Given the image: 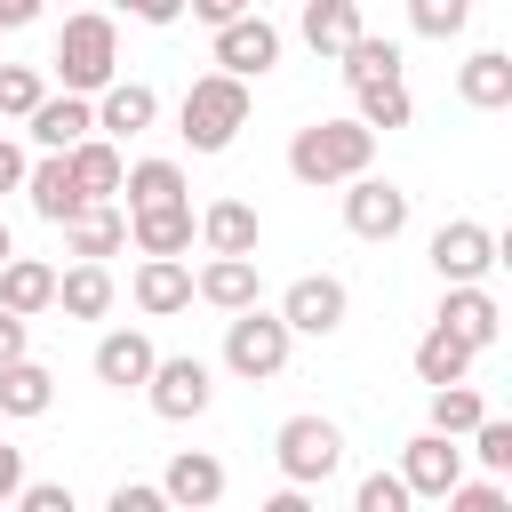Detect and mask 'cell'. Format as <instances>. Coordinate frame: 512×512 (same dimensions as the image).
Returning a JSON list of instances; mask_svg holds the SVG:
<instances>
[{"instance_id":"obj_44","label":"cell","mask_w":512,"mask_h":512,"mask_svg":"<svg viewBox=\"0 0 512 512\" xmlns=\"http://www.w3.org/2000/svg\"><path fill=\"white\" fill-rule=\"evenodd\" d=\"M184 8H192V16H200V24H208V32H216V24H224V16H240V8H256V0H184Z\"/></svg>"},{"instance_id":"obj_48","label":"cell","mask_w":512,"mask_h":512,"mask_svg":"<svg viewBox=\"0 0 512 512\" xmlns=\"http://www.w3.org/2000/svg\"><path fill=\"white\" fill-rule=\"evenodd\" d=\"M8 256H16V240H8V224H0V264H8Z\"/></svg>"},{"instance_id":"obj_8","label":"cell","mask_w":512,"mask_h":512,"mask_svg":"<svg viewBox=\"0 0 512 512\" xmlns=\"http://www.w3.org/2000/svg\"><path fill=\"white\" fill-rule=\"evenodd\" d=\"M272 64H280V24H264L256 8H240V16L216 24V72H232V80H264Z\"/></svg>"},{"instance_id":"obj_19","label":"cell","mask_w":512,"mask_h":512,"mask_svg":"<svg viewBox=\"0 0 512 512\" xmlns=\"http://www.w3.org/2000/svg\"><path fill=\"white\" fill-rule=\"evenodd\" d=\"M16 192L32 200V216H40V224H64V216L80 208V184H72V160H64V152H48V160H32Z\"/></svg>"},{"instance_id":"obj_36","label":"cell","mask_w":512,"mask_h":512,"mask_svg":"<svg viewBox=\"0 0 512 512\" xmlns=\"http://www.w3.org/2000/svg\"><path fill=\"white\" fill-rule=\"evenodd\" d=\"M40 96H48V80L32 64H0V120H24Z\"/></svg>"},{"instance_id":"obj_18","label":"cell","mask_w":512,"mask_h":512,"mask_svg":"<svg viewBox=\"0 0 512 512\" xmlns=\"http://www.w3.org/2000/svg\"><path fill=\"white\" fill-rule=\"evenodd\" d=\"M152 120H160V96H152L144 80H120V72H112V80L96 88V128H104V136H136V128H152Z\"/></svg>"},{"instance_id":"obj_11","label":"cell","mask_w":512,"mask_h":512,"mask_svg":"<svg viewBox=\"0 0 512 512\" xmlns=\"http://www.w3.org/2000/svg\"><path fill=\"white\" fill-rule=\"evenodd\" d=\"M400 480H408V496H432V504H440V496L464 480V448H456L448 432H432V424H424V432L400 448Z\"/></svg>"},{"instance_id":"obj_31","label":"cell","mask_w":512,"mask_h":512,"mask_svg":"<svg viewBox=\"0 0 512 512\" xmlns=\"http://www.w3.org/2000/svg\"><path fill=\"white\" fill-rule=\"evenodd\" d=\"M352 96H360V112H352V120H368V128H384V136L416 120V104H408V80H400V72H392V80H360Z\"/></svg>"},{"instance_id":"obj_27","label":"cell","mask_w":512,"mask_h":512,"mask_svg":"<svg viewBox=\"0 0 512 512\" xmlns=\"http://www.w3.org/2000/svg\"><path fill=\"white\" fill-rule=\"evenodd\" d=\"M296 32H304V48H312V56H328V64H336V56H344V40L360 32V0H304V24H296Z\"/></svg>"},{"instance_id":"obj_41","label":"cell","mask_w":512,"mask_h":512,"mask_svg":"<svg viewBox=\"0 0 512 512\" xmlns=\"http://www.w3.org/2000/svg\"><path fill=\"white\" fill-rule=\"evenodd\" d=\"M160 504H168V496L144 488V480H120V488H112V512H160Z\"/></svg>"},{"instance_id":"obj_37","label":"cell","mask_w":512,"mask_h":512,"mask_svg":"<svg viewBox=\"0 0 512 512\" xmlns=\"http://www.w3.org/2000/svg\"><path fill=\"white\" fill-rule=\"evenodd\" d=\"M352 504H360V512H408L416 496H408V480H400V472H368V480L352 488Z\"/></svg>"},{"instance_id":"obj_9","label":"cell","mask_w":512,"mask_h":512,"mask_svg":"<svg viewBox=\"0 0 512 512\" xmlns=\"http://www.w3.org/2000/svg\"><path fill=\"white\" fill-rule=\"evenodd\" d=\"M344 312H352V296H344V280H336V272H304V280H288V296H280L288 336H336V328H344Z\"/></svg>"},{"instance_id":"obj_35","label":"cell","mask_w":512,"mask_h":512,"mask_svg":"<svg viewBox=\"0 0 512 512\" xmlns=\"http://www.w3.org/2000/svg\"><path fill=\"white\" fill-rule=\"evenodd\" d=\"M464 440H472V448H464V456H480V464H488V472H496V480H504V472H512V424H504V416H480V424H472V432H464Z\"/></svg>"},{"instance_id":"obj_17","label":"cell","mask_w":512,"mask_h":512,"mask_svg":"<svg viewBox=\"0 0 512 512\" xmlns=\"http://www.w3.org/2000/svg\"><path fill=\"white\" fill-rule=\"evenodd\" d=\"M128 240H136L144 256H184V248L200 240V216H192V200H168V208H136V216H128Z\"/></svg>"},{"instance_id":"obj_39","label":"cell","mask_w":512,"mask_h":512,"mask_svg":"<svg viewBox=\"0 0 512 512\" xmlns=\"http://www.w3.org/2000/svg\"><path fill=\"white\" fill-rule=\"evenodd\" d=\"M16 504H24V512H72V488H64V480H24Z\"/></svg>"},{"instance_id":"obj_33","label":"cell","mask_w":512,"mask_h":512,"mask_svg":"<svg viewBox=\"0 0 512 512\" xmlns=\"http://www.w3.org/2000/svg\"><path fill=\"white\" fill-rule=\"evenodd\" d=\"M480 416H488V400H480V392H472L464 376H456V384H432V432L464 440V432H472Z\"/></svg>"},{"instance_id":"obj_46","label":"cell","mask_w":512,"mask_h":512,"mask_svg":"<svg viewBox=\"0 0 512 512\" xmlns=\"http://www.w3.org/2000/svg\"><path fill=\"white\" fill-rule=\"evenodd\" d=\"M40 16V0H0V32H24Z\"/></svg>"},{"instance_id":"obj_15","label":"cell","mask_w":512,"mask_h":512,"mask_svg":"<svg viewBox=\"0 0 512 512\" xmlns=\"http://www.w3.org/2000/svg\"><path fill=\"white\" fill-rule=\"evenodd\" d=\"M128 296H136V312L168 320V312H184V304H192V264H184V256H144V264H136V280H128Z\"/></svg>"},{"instance_id":"obj_29","label":"cell","mask_w":512,"mask_h":512,"mask_svg":"<svg viewBox=\"0 0 512 512\" xmlns=\"http://www.w3.org/2000/svg\"><path fill=\"white\" fill-rule=\"evenodd\" d=\"M472 360H480V352H472L456 328H440V320L416 336V376H424V384H456V376H472Z\"/></svg>"},{"instance_id":"obj_22","label":"cell","mask_w":512,"mask_h":512,"mask_svg":"<svg viewBox=\"0 0 512 512\" xmlns=\"http://www.w3.org/2000/svg\"><path fill=\"white\" fill-rule=\"evenodd\" d=\"M200 240H208V256H256L264 224H256L248 200H208L200 208Z\"/></svg>"},{"instance_id":"obj_14","label":"cell","mask_w":512,"mask_h":512,"mask_svg":"<svg viewBox=\"0 0 512 512\" xmlns=\"http://www.w3.org/2000/svg\"><path fill=\"white\" fill-rule=\"evenodd\" d=\"M64 248L72 256H120L128 248V208H112V200H80L72 216H64Z\"/></svg>"},{"instance_id":"obj_16","label":"cell","mask_w":512,"mask_h":512,"mask_svg":"<svg viewBox=\"0 0 512 512\" xmlns=\"http://www.w3.org/2000/svg\"><path fill=\"white\" fill-rule=\"evenodd\" d=\"M152 360H160V352H152V336H144V328H112V336H96V360H88V368H96V384L136 392V384L152 376Z\"/></svg>"},{"instance_id":"obj_13","label":"cell","mask_w":512,"mask_h":512,"mask_svg":"<svg viewBox=\"0 0 512 512\" xmlns=\"http://www.w3.org/2000/svg\"><path fill=\"white\" fill-rule=\"evenodd\" d=\"M440 328H456L472 352H488L496 344V328H504V312H496V296L480 288V280H448V296H440V312H432Z\"/></svg>"},{"instance_id":"obj_40","label":"cell","mask_w":512,"mask_h":512,"mask_svg":"<svg viewBox=\"0 0 512 512\" xmlns=\"http://www.w3.org/2000/svg\"><path fill=\"white\" fill-rule=\"evenodd\" d=\"M24 328H32V320H24V312H8V304H0V368H8V360H24V352H32V336H24Z\"/></svg>"},{"instance_id":"obj_24","label":"cell","mask_w":512,"mask_h":512,"mask_svg":"<svg viewBox=\"0 0 512 512\" xmlns=\"http://www.w3.org/2000/svg\"><path fill=\"white\" fill-rule=\"evenodd\" d=\"M64 160H72V184H80V200H112V192H120V168H128V160L112 152V136H96V128H88V136H80Z\"/></svg>"},{"instance_id":"obj_3","label":"cell","mask_w":512,"mask_h":512,"mask_svg":"<svg viewBox=\"0 0 512 512\" xmlns=\"http://www.w3.org/2000/svg\"><path fill=\"white\" fill-rule=\"evenodd\" d=\"M56 72H64L72 96H96V88L120 72V32H112V16H96V8L64 16V32H56Z\"/></svg>"},{"instance_id":"obj_25","label":"cell","mask_w":512,"mask_h":512,"mask_svg":"<svg viewBox=\"0 0 512 512\" xmlns=\"http://www.w3.org/2000/svg\"><path fill=\"white\" fill-rule=\"evenodd\" d=\"M112 296H120V288H112V272H104L96 256H80L72 272H56V304H64L72 320H104V312H112Z\"/></svg>"},{"instance_id":"obj_23","label":"cell","mask_w":512,"mask_h":512,"mask_svg":"<svg viewBox=\"0 0 512 512\" xmlns=\"http://www.w3.org/2000/svg\"><path fill=\"white\" fill-rule=\"evenodd\" d=\"M192 296H200V304H216V312L256 304V256H208V264L192 272Z\"/></svg>"},{"instance_id":"obj_4","label":"cell","mask_w":512,"mask_h":512,"mask_svg":"<svg viewBox=\"0 0 512 512\" xmlns=\"http://www.w3.org/2000/svg\"><path fill=\"white\" fill-rule=\"evenodd\" d=\"M288 320L280 312H264V304H240L232 320H224V368L240 376V384H272L280 368H288Z\"/></svg>"},{"instance_id":"obj_1","label":"cell","mask_w":512,"mask_h":512,"mask_svg":"<svg viewBox=\"0 0 512 512\" xmlns=\"http://www.w3.org/2000/svg\"><path fill=\"white\" fill-rule=\"evenodd\" d=\"M376 160V128L368 120H312V128H296V144H288V176L296 184H344V176H360Z\"/></svg>"},{"instance_id":"obj_38","label":"cell","mask_w":512,"mask_h":512,"mask_svg":"<svg viewBox=\"0 0 512 512\" xmlns=\"http://www.w3.org/2000/svg\"><path fill=\"white\" fill-rule=\"evenodd\" d=\"M440 504H448V512H504V488H496V480H456Z\"/></svg>"},{"instance_id":"obj_30","label":"cell","mask_w":512,"mask_h":512,"mask_svg":"<svg viewBox=\"0 0 512 512\" xmlns=\"http://www.w3.org/2000/svg\"><path fill=\"white\" fill-rule=\"evenodd\" d=\"M120 192H128V216L168 208V200H184V168L176 160H136V168H120Z\"/></svg>"},{"instance_id":"obj_5","label":"cell","mask_w":512,"mask_h":512,"mask_svg":"<svg viewBox=\"0 0 512 512\" xmlns=\"http://www.w3.org/2000/svg\"><path fill=\"white\" fill-rule=\"evenodd\" d=\"M136 392L152 400V416H160V424H192V416H208L216 376H208V360H200V352H176V360H152V376H144Z\"/></svg>"},{"instance_id":"obj_21","label":"cell","mask_w":512,"mask_h":512,"mask_svg":"<svg viewBox=\"0 0 512 512\" xmlns=\"http://www.w3.org/2000/svg\"><path fill=\"white\" fill-rule=\"evenodd\" d=\"M456 96H464L472 112H504V104H512V56H504V48L464 56V64H456Z\"/></svg>"},{"instance_id":"obj_26","label":"cell","mask_w":512,"mask_h":512,"mask_svg":"<svg viewBox=\"0 0 512 512\" xmlns=\"http://www.w3.org/2000/svg\"><path fill=\"white\" fill-rule=\"evenodd\" d=\"M0 304L24 312V320L48 312V304H56V264H40V256H8V264H0Z\"/></svg>"},{"instance_id":"obj_34","label":"cell","mask_w":512,"mask_h":512,"mask_svg":"<svg viewBox=\"0 0 512 512\" xmlns=\"http://www.w3.org/2000/svg\"><path fill=\"white\" fill-rule=\"evenodd\" d=\"M408 24H416L424 40H456V32L472 24V0H408Z\"/></svg>"},{"instance_id":"obj_2","label":"cell","mask_w":512,"mask_h":512,"mask_svg":"<svg viewBox=\"0 0 512 512\" xmlns=\"http://www.w3.org/2000/svg\"><path fill=\"white\" fill-rule=\"evenodd\" d=\"M184 128V144L192 152H224L240 128H248V80H232V72H200L192 88H184V112H176Z\"/></svg>"},{"instance_id":"obj_10","label":"cell","mask_w":512,"mask_h":512,"mask_svg":"<svg viewBox=\"0 0 512 512\" xmlns=\"http://www.w3.org/2000/svg\"><path fill=\"white\" fill-rule=\"evenodd\" d=\"M432 272H440V288H448V280H488V272H496V232L472 224V216L440 224V232H432Z\"/></svg>"},{"instance_id":"obj_20","label":"cell","mask_w":512,"mask_h":512,"mask_svg":"<svg viewBox=\"0 0 512 512\" xmlns=\"http://www.w3.org/2000/svg\"><path fill=\"white\" fill-rule=\"evenodd\" d=\"M160 496H168V504H184V512H208V504L224 496V464H216L208 448H184V456L160 472Z\"/></svg>"},{"instance_id":"obj_6","label":"cell","mask_w":512,"mask_h":512,"mask_svg":"<svg viewBox=\"0 0 512 512\" xmlns=\"http://www.w3.org/2000/svg\"><path fill=\"white\" fill-rule=\"evenodd\" d=\"M272 456H280V480L320 488V480L344 464V432H336L328 416H288V424L272 432Z\"/></svg>"},{"instance_id":"obj_43","label":"cell","mask_w":512,"mask_h":512,"mask_svg":"<svg viewBox=\"0 0 512 512\" xmlns=\"http://www.w3.org/2000/svg\"><path fill=\"white\" fill-rule=\"evenodd\" d=\"M16 488H24V448L0 440V504H16Z\"/></svg>"},{"instance_id":"obj_42","label":"cell","mask_w":512,"mask_h":512,"mask_svg":"<svg viewBox=\"0 0 512 512\" xmlns=\"http://www.w3.org/2000/svg\"><path fill=\"white\" fill-rule=\"evenodd\" d=\"M120 8H128L136 24H176V16H184V0H120Z\"/></svg>"},{"instance_id":"obj_47","label":"cell","mask_w":512,"mask_h":512,"mask_svg":"<svg viewBox=\"0 0 512 512\" xmlns=\"http://www.w3.org/2000/svg\"><path fill=\"white\" fill-rule=\"evenodd\" d=\"M264 512H312V504H304V488L288 480V488H272V496H264Z\"/></svg>"},{"instance_id":"obj_45","label":"cell","mask_w":512,"mask_h":512,"mask_svg":"<svg viewBox=\"0 0 512 512\" xmlns=\"http://www.w3.org/2000/svg\"><path fill=\"white\" fill-rule=\"evenodd\" d=\"M24 168H32V160H24V144H8V136H0V192H16V184H24Z\"/></svg>"},{"instance_id":"obj_32","label":"cell","mask_w":512,"mask_h":512,"mask_svg":"<svg viewBox=\"0 0 512 512\" xmlns=\"http://www.w3.org/2000/svg\"><path fill=\"white\" fill-rule=\"evenodd\" d=\"M336 64H344V80L360 88V80H392V72H400V48H392V40H376V32L360 24V32L344 40V56H336Z\"/></svg>"},{"instance_id":"obj_12","label":"cell","mask_w":512,"mask_h":512,"mask_svg":"<svg viewBox=\"0 0 512 512\" xmlns=\"http://www.w3.org/2000/svg\"><path fill=\"white\" fill-rule=\"evenodd\" d=\"M88 128H96V104H88V96H72V88H64V96H40V104L24 112V136H32L40 152H72Z\"/></svg>"},{"instance_id":"obj_7","label":"cell","mask_w":512,"mask_h":512,"mask_svg":"<svg viewBox=\"0 0 512 512\" xmlns=\"http://www.w3.org/2000/svg\"><path fill=\"white\" fill-rule=\"evenodd\" d=\"M344 232L352 240H400L408 232V192L384 184V176H344Z\"/></svg>"},{"instance_id":"obj_28","label":"cell","mask_w":512,"mask_h":512,"mask_svg":"<svg viewBox=\"0 0 512 512\" xmlns=\"http://www.w3.org/2000/svg\"><path fill=\"white\" fill-rule=\"evenodd\" d=\"M56 408V376L24 352V360H8L0 368V416H48Z\"/></svg>"}]
</instances>
